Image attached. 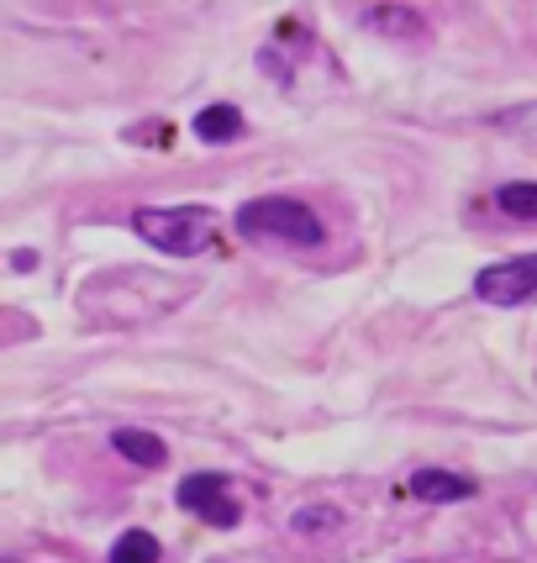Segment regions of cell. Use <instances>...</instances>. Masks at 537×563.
Listing matches in <instances>:
<instances>
[{
	"label": "cell",
	"instance_id": "4",
	"mask_svg": "<svg viewBox=\"0 0 537 563\" xmlns=\"http://www.w3.org/2000/svg\"><path fill=\"white\" fill-rule=\"evenodd\" d=\"M474 295H480L485 306H527L537 295V253L480 269L474 274Z\"/></svg>",
	"mask_w": 537,
	"mask_h": 563
},
{
	"label": "cell",
	"instance_id": "11",
	"mask_svg": "<svg viewBox=\"0 0 537 563\" xmlns=\"http://www.w3.org/2000/svg\"><path fill=\"white\" fill-rule=\"evenodd\" d=\"M291 527L295 532H332V527H338V511H332V506H306V511L291 516Z\"/></svg>",
	"mask_w": 537,
	"mask_h": 563
},
{
	"label": "cell",
	"instance_id": "9",
	"mask_svg": "<svg viewBox=\"0 0 537 563\" xmlns=\"http://www.w3.org/2000/svg\"><path fill=\"white\" fill-rule=\"evenodd\" d=\"M158 559H164V548H158L153 532H127L111 548V563H158Z\"/></svg>",
	"mask_w": 537,
	"mask_h": 563
},
{
	"label": "cell",
	"instance_id": "3",
	"mask_svg": "<svg viewBox=\"0 0 537 563\" xmlns=\"http://www.w3.org/2000/svg\"><path fill=\"white\" fill-rule=\"evenodd\" d=\"M174 500H179V511L200 516V521H211V527H221V532H232V527L243 521L227 474H185L179 490H174Z\"/></svg>",
	"mask_w": 537,
	"mask_h": 563
},
{
	"label": "cell",
	"instance_id": "5",
	"mask_svg": "<svg viewBox=\"0 0 537 563\" xmlns=\"http://www.w3.org/2000/svg\"><path fill=\"white\" fill-rule=\"evenodd\" d=\"M111 448L122 453L127 464H138V468H164L169 464L164 438H158V432H143V427H117V432H111Z\"/></svg>",
	"mask_w": 537,
	"mask_h": 563
},
{
	"label": "cell",
	"instance_id": "10",
	"mask_svg": "<svg viewBox=\"0 0 537 563\" xmlns=\"http://www.w3.org/2000/svg\"><path fill=\"white\" fill-rule=\"evenodd\" d=\"M495 206L516 221H537V185H501V190H495Z\"/></svg>",
	"mask_w": 537,
	"mask_h": 563
},
{
	"label": "cell",
	"instance_id": "8",
	"mask_svg": "<svg viewBox=\"0 0 537 563\" xmlns=\"http://www.w3.org/2000/svg\"><path fill=\"white\" fill-rule=\"evenodd\" d=\"M196 132L206 143H238L243 137V111L238 106H206L196 117Z\"/></svg>",
	"mask_w": 537,
	"mask_h": 563
},
{
	"label": "cell",
	"instance_id": "6",
	"mask_svg": "<svg viewBox=\"0 0 537 563\" xmlns=\"http://www.w3.org/2000/svg\"><path fill=\"white\" fill-rule=\"evenodd\" d=\"M474 490H480L474 479H464V474H448V468H421V474H412V495H416V500H432V506L469 500Z\"/></svg>",
	"mask_w": 537,
	"mask_h": 563
},
{
	"label": "cell",
	"instance_id": "2",
	"mask_svg": "<svg viewBox=\"0 0 537 563\" xmlns=\"http://www.w3.org/2000/svg\"><path fill=\"white\" fill-rule=\"evenodd\" d=\"M132 232L169 258H196L217 243V217L206 206H147L132 211Z\"/></svg>",
	"mask_w": 537,
	"mask_h": 563
},
{
	"label": "cell",
	"instance_id": "12",
	"mask_svg": "<svg viewBox=\"0 0 537 563\" xmlns=\"http://www.w3.org/2000/svg\"><path fill=\"white\" fill-rule=\"evenodd\" d=\"M11 563H17V559H11Z\"/></svg>",
	"mask_w": 537,
	"mask_h": 563
},
{
	"label": "cell",
	"instance_id": "1",
	"mask_svg": "<svg viewBox=\"0 0 537 563\" xmlns=\"http://www.w3.org/2000/svg\"><path fill=\"white\" fill-rule=\"evenodd\" d=\"M238 232L253 243H280V247H321L327 243V227L306 200L291 196H259L238 211Z\"/></svg>",
	"mask_w": 537,
	"mask_h": 563
},
{
	"label": "cell",
	"instance_id": "7",
	"mask_svg": "<svg viewBox=\"0 0 537 563\" xmlns=\"http://www.w3.org/2000/svg\"><path fill=\"white\" fill-rule=\"evenodd\" d=\"M364 26L380 32V37H395V43H421L427 37V26H421L412 5H374V11H364Z\"/></svg>",
	"mask_w": 537,
	"mask_h": 563
}]
</instances>
